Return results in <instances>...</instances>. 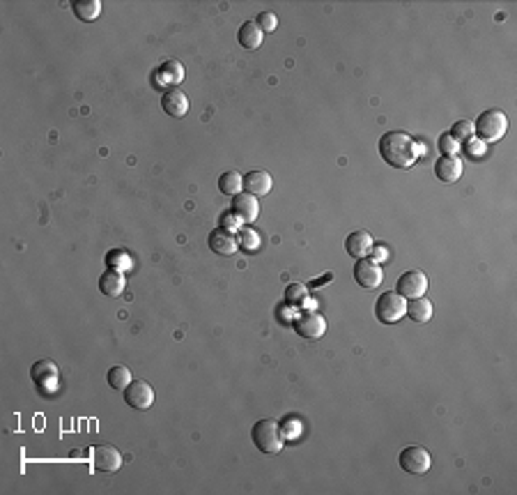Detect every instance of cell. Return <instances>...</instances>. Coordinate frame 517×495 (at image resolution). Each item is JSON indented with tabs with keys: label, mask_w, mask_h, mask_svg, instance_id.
Masks as SVG:
<instances>
[{
	"label": "cell",
	"mask_w": 517,
	"mask_h": 495,
	"mask_svg": "<svg viewBox=\"0 0 517 495\" xmlns=\"http://www.w3.org/2000/svg\"><path fill=\"white\" fill-rule=\"evenodd\" d=\"M382 159L393 169H411L418 159V143L405 132H389L380 138Z\"/></svg>",
	"instance_id": "6da1fadb"
},
{
	"label": "cell",
	"mask_w": 517,
	"mask_h": 495,
	"mask_svg": "<svg viewBox=\"0 0 517 495\" xmlns=\"http://www.w3.org/2000/svg\"><path fill=\"white\" fill-rule=\"evenodd\" d=\"M253 445H256L262 454H278L285 445V433L283 427L276 420H260L251 431Z\"/></svg>",
	"instance_id": "7a4b0ae2"
},
{
	"label": "cell",
	"mask_w": 517,
	"mask_h": 495,
	"mask_svg": "<svg viewBox=\"0 0 517 495\" xmlns=\"http://www.w3.org/2000/svg\"><path fill=\"white\" fill-rule=\"evenodd\" d=\"M474 132L478 134V141L483 143H494V141H502L508 132V118L504 111L499 109H490V111H483L478 116V120L474 123Z\"/></svg>",
	"instance_id": "3957f363"
},
{
	"label": "cell",
	"mask_w": 517,
	"mask_h": 495,
	"mask_svg": "<svg viewBox=\"0 0 517 495\" xmlns=\"http://www.w3.org/2000/svg\"><path fill=\"white\" fill-rule=\"evenodd\" d=\"M407 314V300L402 298L398 291H387L382 293L378 302H375V316L382 325H393L400 323Z\"/></svg>",
	"instance_id": "277c9868"
},
{
	"label": "cell",
	"mask_w": 517,
	"mask_h": 495,
	"mask_svg": "<svg viewBox=\"0 0 517 495\" xmlns=\"http://www.w3.org/2000/svg\"><path fill=\"white\" fill-rule=\"evenodd\" d=\"M292 327L301 338H306V341H315V338H322L327 334V320H324V316L318 314L315 309H309V311H304V314L294 316Z\"/></svg>",
	"instance_id": "5b68a950"
},
{
	"label": "cell",
	"mask_w": 517,
	"mask_h": 495,
	"mask_svg": "<svg viewBox=\"0 0 517 495\" xmlns=\"http://www.w3.org/2000/svg\"><path fill=\"white\" fill-rule=\"evenodd\" d=\"M354 281L361 286V288H378L384 281V270L380 267V263H375L370 256L359 258L354 265Z\"/></svg>",
	"instance_id": "8992f818"
},
{
	"label": "cell",
	"mask_w": 517,
	"mask_h": 495,
	"mask_svg": "<svg viewBox=\"0 0 517 495\" xmlns=\"http://www.w3.org/2000/svg\"><path fill=\"white\" fill-rule=\"evenodd\" d=\"M432 458L430 451L423 447H405L400 451V468L407 470L409 475H425L430 470Z\"/></svg>",
	"instance_id": "52a82bcc"
},
{
	"label": "cell",
	"mask_w": 517,
	"mask_h": 495,
	"mask_svg": "<svg viewBox=\"0 0 517 495\" xmlns=\"http://www.w3.org/2000/svg\"><path fill=\"white\" fill-rule=\"evenodd\" d=\"M30 376L44 394H51L60 385V369L51 360H39L32 364Z\"/></svg>",
	"instance_id": "ba28073f"
},
{
	"label": "cell",
	"mask_w": 517,
	"mask_h": 495,
	"mask_svg": "<svg viewBox=\"0 0 517 495\" xmlns=\"http://www.w3.org/2000/svg\"><path fill=\"white\" fill-rule=\"evenodd\" d=\"M125 401L134 410H147L154 403V389L145 380H131V385L125 389Z\"/></svg>",
	"instance_id": "9c48e42d"
},
{
	"label": "cell",
	"mask_w": 517,
	"mask_h": 495,
	"mask_svg": "<svg viewBox=\"0 0 517 495\" xmlns=\"http://www.w3.org/2000/svg\"><path fill=\"white\" fill-rule=\"evenodd\" d=\"M398 293L402 295L405 300H416V298H423L425 291H428V276L421 272V270H409L405 272L398 279Z\"/></svg>",
	"instance_id": "30bf717a"
},
{
	"label": "cell",
	"mask_w": 517,
	"mask_h": 495,
	"mask_svg": "<svg viewBox=\"0 0 517 495\" xmlns=\"http://www.w3.org/2000/svg\"><path fill=\"white\" fill-rule=\"evenodd\" d=\"M90 458L97 472H118L122 468V454L113 445H97Z\"/></svg>",
	"instance_id": "8fae6325"
},
{
	"label": "cell",
	"mask_w": 517,
	"mask_h": 495,
	"mask_svg": "<svg viewBox=\"0 0 517 495\" xmlns=\"http://www.w3.org/2000/svg\"><path fill=\"white\" fill-rule=\"evenodd\" d=\"M462 171H464V166H462V159L458 157V154H442L435 164V176L442 182H449V185L462 178Z\"/></svg>",
	"instance_id": "7c38bea8"
},
{
	"label": "cell",
	"mask_w": 517,
	"mask_h": 495,
	"mask_svg": "<svg viewBox=\"0 0 517 495\" xmlns=\"http://www.w3.org/2000/svg\"><path fill=\"white\" fill-rule=\"evenodd\" d=\"M232 212L237 214L244 224H251L260 216V201L253 194H237V196H232Z\"/></svg>",
	"instance_id": "4fadbf2b"
},
{
	"label": "cell",
	"mask_w": 517,
	"mask_h": 495,
	"mask_svg": "<svg viewBox=\"0 0 517 495\" xmlns=\"http://www.w3.org/2000/svg\"><path fill=\"white\" fill-rule=\"evenodd\" d=\"M271 187H274V180H271L267 171H251L244 176V189H247V194H253L256 198L267 196Z\"/></svg>",
	"instance_id": "5bb4252c"
},
{
	"label": "cell",
	"mask_w": 517,
	"mask_h": 495,
	"mask_svg": "<svg viewBox=\"0 0 517 495\" xmlns=\"http://www.w3.org/2000/svg\"><path fill=\"white\" fill-rule=\"evenodd\" d=\"M161 106L170 118H184L189 113V97L180 88H170V90H166Z\"/></svg>",
	"instance_id": "9a60e30c"
},
{
	"label": "cell",
	"mask_w": 517,
	"mask_h": 495,
	"mask_svg": "<svg viewBox=\"0 0 517 495\" xmlns=\"http://www.w3.org/2000/svg\"><path fill=\"white\" fill-rule=\"evenodd\" d=\"M209 249L218 256H232L239 247H237V238H235L232 233L216 228L209 233Z\"/></svg>",
	"instance_id": "2e32d148"
},
{
	"label": "cell",
	"mask_w": 517,
	"mask_h": 495,
	"mask_svg": "<svg viewBox=\"0 0 517 495\" xmlns=\"http://www.w3.org/2000/svg\"><path fill=\"white\" fill-rule=\"evenodd\" d=\"M373 238H370V233L368 231H354L352 236H349L347 240H345V249H347V254L352 256V258H366V256H370V249H373Z\"/></svg>",
	"instance_id": "e0dca14e"
},
{
	"label": "cell",
	"mask_w": 517,
	"mask_h": 495,
	"mask_svg": "<svg viewBox=\"0 0 517 495\" xmlns=\"http://www.w3.org/2000/svg\"><path fill=\"white\" fill-rule=\"evenodd\" d=\"M125 286H127L125 274L120 270H113V267H108V270L99 276V291L106 295V298H118V295L125 293Z\"/></svg>",
	"instance_id": "ac0fdd59"
},
{
	"label": "cell",
	"mask_w": 517,
	"mask_h": 495,
	"mask_svg": "<svg viewBox=\"0 0 517 495\" xmlns=\"http://www.w3.org/2000/svg\"><path fill=\"white\" fill-rule=\"evenodd\" d=\"M435 314L432 309V302L428 298H416V300H409L407 302V318L411 323H430V318Z\"/></svg>",
	"instance_id": "d6986e66"
},
{
	"label": "cell",
	"mask_w": 517,
	"mask_h": 495,
	"mask_svg": "<svg viewBox=\"0 0 517 495\" xmlns=\"http://www.w3.org/2000/svg\"><path fill=\"white\" fill-rule=\"evenodd\" d=\"M237 39H239V44L244 49L253 51V49H258L262 44V39H265V32H262L258 21H247V23H242V28L237 32Z\"/></svg>",
	"instance_id": "ffe728a7"
},
{
	"label": "cell",
	"mask_w": 517,
	"mask_h": 495,
	"mask_svg": "<svg viewBox=\"0 0 517 495\" xmlns=\"http://www.w3.org/2000/svg\"><path fill=\"white\" fill-rule=\"evenodd\" d=\"M218 189L225 196H237L244 189V176L237 171H225L221 178H218Z\"/></svg>",
	"instance_id": "44dd1931"
},
{
	"label": "cell",
	"mask_w": 517,
	"mask_h": 495,
	"mask_svg": "<svg viewBox=\"0 0 517 495\" xmlns=\"http://www.w3.org/2000/svg\"><path fill=\"white\" fill-rule=\"evenodd\" d=\"M72 7H74V14L85 23L99 19V14H101V3H99V0H76Z\"/></svg>",
	"instance_id": "7402d4cb"
},
{
	"label": "cell",
	"mask_w": 517,
	"mask_h": 495,
	"mask_svg": "<svg viewBox=\"0 0 517 495\" xmlns=\"http://www.w3.org/2000/svg\"><path fill=\"white\" fill-rule=\"evenodd\" d=\"M237 247L249 251V254L258 251L260 249V233L256 228H251V226H242V228L237 231Z\"/></svg>",
	"instance_id": "603a6c76"
},
{
	"label": "cell",
	"mask_w": 517,
	"mask_h": 495,
	"mask_svg": "<svg viewBox=\"0 0 517 495\" xmlns=\"http://www.w3.org/2000/svg\"><path fill=\"white\" fill-rule=\"evenodd\" d=\"M306 302H309V288H306L304 283H290L285 288V304L290 309H299V307H306Z\"/></svg>",
	"instance_id": "cb8c5ba5"
},
{
	"label": "cell",
	"mask_w": 517,
	"mask_h": 495,
	"mask_svg": "<svg viewBox=\"0 0 517 495\" xmlns=\"http://www.w3.org/2000/svg\"><path fill=\"white\" fill-rule=\"evenodd\" d=\"M108 385L113 387V389H118V392H125V389L131 385V380H134V376H131V371L127 369V367H113L111 371H108Z\"/></svg>",
	"instance_id": "d4e9b609"
},
{
	"label": "cell",
	"mask_w": 517,
	"mask_h": 495,
	"mask_svg": "<svg viewBox=\"0 0 517 495\" xmlns=\"http://www.w3.org/2000/svg\"><path fill=\"white\" fill-rule=\"evenodd\" d=\"M159 74L163 76L168 85H177L184 79V67L177 63V60H166V63L161 65V72Z\"/></svg>",
	"instance_id": "484cf974"
},
{
	"label": "cell",
	"mask_w": 517,
	"mask_h": 495,
	"mask_svg": "<svg viewBox=\"0 0 517 495\" xmlns=\"http://www.w3.org/2000/svg\"><path fill=\"white\" fill-rule=\"evenodd\" d=\"M106 263H108V267H113V270H120V272L131 270V267H134V260H131V256L127 254L125 249L111 251V254L106 256Z\"/></svg>",
	"instance_id": "4316f807"
},
{
	"label": "cell",
	"mask_w": 517,
	"mask_h": 495,
	"mask_svg": "<svg viewBox=\"0 0 517 495\" xmlns=\"http://www.w3.org/2000/svg\"><path fill=\"white\" fill-rule=\"evenodd\" d=\"M474 123H471V120H458V123L453 125V129H451V136L455 138V141L458 143H467V141H471V138H474Z\"/></svg>",
	"instance_id": "83f0119b"
},
{
	"label": "cell",
	"mask_w": 517,
	"mask_h": 495,
	"mask_svg": "<svg viewBox=\"0 0 517 495\" xmlns=\"http://www.w3.org/2000/svg\"><path fill=\"white\" fill-rule=\"evenodd\" d=\"M258 25L262 28V32H271L278 28V16L274 12H262L258 16Z\"/></svg>",
	"instance_id": "f1b7e54d"
},
{
	"label": "cell",
	"mask_w": 517,
	"mask_h": 495,
	"mask_svg": "<svg viewBox=\"0 0 517 495\" xmlns=\"http://www.w3.org/2000/svg\"><path fill=\"white\" fill-rule=\"evenodd\" d=\"M242 219L235 212H225L223 216H221V228L223 231H228V233H235V231H239L242 228Z\"/></svg>",
	"instance_id": "f546056e"
},
{
	"label": "cell",
	"mask_w": 517,
	"mask_h": 495,
	"mask_svg": "<svg viewBox=\"0 0 517 495\" xmlns=\"http://www.w3.org/2000/svg\"><path fill=\"white\" fill-rule=\"evenodd\" d=\"M440 150H442L444 154H458L460 143L455 141V138H453L451 134H444V136L440 138Z\"/></svg>",
	"instance_id": "4dcf8cb0"
},
{
	"label": "cell",
	"mask_w": 517,
	"mask_h": 495,
	"mask_svg": "<svg viewBox=\"0 0 517 495\" xmlns=\"http://www.w3.org/2000/svg\"><path fill=\"white\" fill-rule=\"evenodd\" d=\"M370 258L375 260V263H384V260L389 258V249L384 245H373L370 249Z\"/></svg>",
	"instance_id": "1f68e13d"
},
{
	"label": "cell",
	"mask_w": 517,
	"mask_h": 495,
	"mask_svg": "<svg viewBox=\"0 0 517 495\" xmlns=\"http://www.w3.org/2000/svg\"><path fill=\"white\" fill-rule=\"evenodd\" d=\"M469 143V154H474V157H480V154L485 152V143L483 141H474V138H471V141H467Z\"/></svg>",
	"instance_id": "d6a6232c"
},
{
	"label": "cell",
	"mask_w": 517,
	"mask_h": 495,
	"mask_svg": "<svg viewBox=\"0 0 517 495\" xmlns=\"http://www.w3.org/2000/svg\"><path fill=\"white\" fill-rule=\"evenodd\" d=\"M331 279H334V274H324L322 279H318V281L313 279V281H311L309 286H311V288H322V283H329Z\"/></svg>",
	"instance_id": "836d02e7"
}]
</instances>
